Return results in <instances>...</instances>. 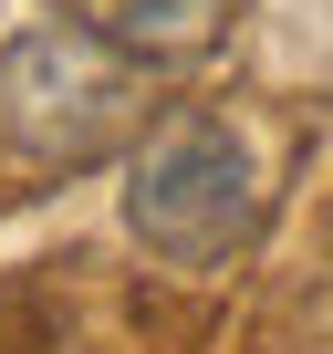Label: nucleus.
Returning <instances> with one entry per match:
<instances>
[{
	"label": "nucleus",
	"mask_w": 333,
	"mask_h": 354,
	"mask_svg": "<svg viewBox=\"0 0 333 354\" xmlns=\"http://www.w3.org/2000/svg\"><path fill=\"white\" fill-rule=\"evenodd\" d=\"M260 219H271V198H260V177H250V156L219 115H166L125 167V230L178 271L250 250Z\"/></svg>",
	"instance_id": "f03ea898"
},
{
	"label": "nucleus",
	"mask_w": 333,
	"mask_h": 354,
	"mask_svg": "<svg viewBox=\"0 0 333 354\" xmlns=\"http://www.w3.org/2000/svg\"><path fill=\"white\" fill-rule=\"evenodd\" d=\"M63 11H73L94 42L135 53V63H188V53H209V42H219L229 0H63Z\"/></svg>",
	"instance_id": "7ed1b4c3"
},
{
	"label": "nucleus",
	"mask_w": 333,
	"mask_h": 354,
	"mask_svg": "<svg viewBox=\"0 0 333 354\" xmlns=\"http://www.w3.org/2000/svg\"><path fill=\"white\" fill-rule=\"evenodd\" d=\"M135 115H146V63L94 42L84 21L21 32L0 53V136L32 167H94L135 136Z\"/></svg>",
	"instance_id": "f257e3e1"
}]
</instances>
